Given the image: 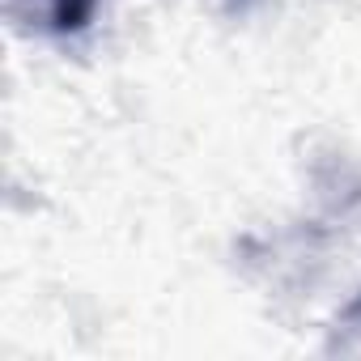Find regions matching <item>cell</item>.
Returning a JSON list of instances; mask_svg holds the SVG:
<instances>
[{"label":"cell","instance_id":"obj_1","mask_svg":"<svg viewBox=\"0 0 361 361\" xmlns=\"http://www.w3.org/2000/svg\"><path fill=\"white\" fill-rule=\"evenodd\" d=\"M98 9V0H30V13H39V22L51 35H77L90 26Z\"/></svg>","mask_w":361,"mask_h":361}]
</instances>
